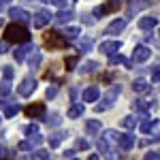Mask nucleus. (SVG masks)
I'll use <instances>...</instances> for the list:
<instances>
[{
    "instance_id": "2",
    "label": "nucleus",
    "mask_w": 160,
    "mask_h": 160,
    "mask_svg": "<svg viewBox=\"0 0 160 160\" xmlns=\"http://www.w3.org/2000/svg\"><path fill=\"white\" fill-rule=\"evenodd\" d=\"M120 92H122V88H120V86H113L109 92L100 98V102L94 107V111H96V113H105V111H109L111 107L115 105V100H118V96H120Z\"/></svg>"
},
{
    "instance_id": "19",
    "label": "nucleus",
    "mask_w": 160,
    "mask_h": 160,
    "mask_svg": "<svg viewBox=\"0 0 160 160\" xmlns=\"http://www.w3.org/2000/svg\"><path fill=\"white\" fill-rule=\"evenodd\" d=\"M66 115H68L71 120H75V118H81V115H83V105H81V102H75V105H71V107H68V111H66Z\"/></svg>"
},
{
    "instance_id": "26",
    "label": "nucleus",
    "mask_w": 160,
    "mask_h": 160,
    "mask_svg": "<svg viewBox=\"0 0 160 160\" xmlns=\"http://www.w3.org/2000/svg\"><path fill=\"white\" fill-rule=\"evenodd\" d=\"M41 60H43V56H41L38 51H34V53H30V68H37L38 64H41Z\"/></svg>"
},
{
    "instance_id": "40",
    "label": "nucleus",
    "mask_w": 160,
    "mask_h": 160,
    "mask_svg": "<svg viewBox=\"0 0 160 160\" xmlns=\"http://www.w3.org/2000/svg\"><path fill=\"white\" fill-rule=\"evenodd\" d=\"M9 51V43L7 41H0V53H7Z\"/></svg>"
},
{
    "instance_id": "29",
    "label": "nucleus",
    "mask_w": 160,
    "mask_h": 160,
    "mask_svg": "<svg viewBox=\"0 0 160 160\" xmlns=\"http://www.w3.org/2000/svg\"><path fill=\"white\" fill-rule=\"evenodd\" d=\"M9 94H11V81L4 79V81L0 83V96H9Z\"/></svg>"
},
{
    "instance_id": "22",
    "label": "nucleus",
    "mask_w": 160,
    "mask_h": 160,
    "mask_svg": "<svg viewBox=\"0 0 160 160\" xmlns=\"http://www.w3.org/2000/svg\"><path fill=\"white\" fill-rule=\"evenodd\" d=\"M86 130L90 132V135L100 132V122H98V120H88V122H86Z\"/></svg>"
},
{
    "instance_id": "36",
    "label": "nucleus",
    "mask_w": 160,
    "mask_h": 160,
    "mask_svg": "<svg viewBox=\"0 0 160 160\" xmlns=\"http://www.w3.org/2000/svg\"><path fill=\"white\" fill-rule=\"evenodd\" d=\"M158 79H160V66L156 64V66L152 68V81H154V83H158Z\"/></svg>"
},
{
    "instance_id": "11",
    "label": "nucleus",
    "mask_w": 160,
    "mask_h": 160,
    "mask_svg": "<svg viewBox=\"0 0 160 160\" xmlns=\"http://www.w3.org/2000/svg\"><path fill=\"white\" fill-rule=\"evenodd\" d=\"M24 113L28 118H43L45 115V105L43 102H32V105H28L24 109Z\"/></svg>"
},
{
    "instance_id": "1",
    "label": "nucleus",
    "mask_w": 160,
    "mask_h": 160,
    "mask_svg": "<svg viewBox=\"0 0 160 160\" xmlns=\"http://www.w3.org/2000/svg\"><path fill=\"white\" fill-rule=\"evenodd\" d=\"M4 41L7 43H15V45H22V43H30V32L28 28L22 24H9L4 28Z\"/></svg>"
},
{
    "instance_id": "4",
    "label": "nucleus",
    "mask_w": 160,
    "mask_h": 160,
    "mask_svg": "<svg viewBox=\"0 0 160 160\" xmlns=\"http://www.w3.org/2000/svg\"><path fill=\"white\" fill-rule=\"evenodd\" d=\"M9 17H11L15 24H22V26L28 24V22L32 19V15L28 11H24V9H19V7H11V9H9Z\"/></svg>"
},
{
    "instance_id": "37",
    "label": "nucleus",
    "mask_w": 160,
    "mask_h": 160,
    "mask_svg": "<svg viewBox=\"0 0 160 160\" xmlns=\"http://www.w3.org/2000/svg\"><path fill=\"white\" fill-rule=\"evenodd\" d=\"M81 22H83L86 26H94V24H96V19H94V15H83V17H81Z\"/></svg>"
},
{
    "instance_id": "17",
    "label": "nucleus",
    "mask_w": 160,
    "mask_h": 160,
    "mask_svg": "<svg viewBox=\"0 0 160 160\" xmlns=\"http://www.w3.org/2000/svg\"><path fill=\"white\" fill-rule=\"evenodd\" d=\"M132 90H135L137 94H148L152 88H149V83L145 81V79H135V83H132Z\"/></svg>"
},
{
    "instance_id": "39",
    "label": "nucleus",
    "mask_w": 160,
    "mask_h": 160,
    "mask_svg": "<svg viewBox=\"0 0 160 160\" xmlns=\"http://www.w3.org/2000/svg\"><path fill=\"white\" fill-rule=\"evenodd\" d=\"M24 132H26V135H32V132H37V124H28V126L24 128Z\"/></svg>"
},
{
    "instance_id": "15",
    "label": "nucleus",
    "mask_w": 160,
    "mask_h": 160,
    "mask_svg": "<svg viewBox=\"0 0 160 160\" xmlns=\"http://www.w3.org/2000/svg\"><path fill=\"white\" fill-rule=\"evenodd\" d=\"M148 7H152V2H149V0H132V2L128 4V15L139 13L141 9H148Z\"/></svg>"
},
{
    "instance_id": "33",
    "label": "nucleus",
    "mask_w": 160,
    "mask_h": 160,
    "mask_svg": "<svg viewBox=\"0 0 160 160\" xmlns=\"http://www.w3.org/2000/svg\"><path fill=\"white\" fill-rule=\"evenodd\" d=\"M41 2H49V4H56L58 9H66V2L68 0H41Z\"/></svg>"
},
{
    "instance_id": "20",
    "label": "nucleus",
    "mask_w": 160,
    "mask_h": 160,
    "mask_svg": "<svg viewBox=\"0 0 160 160\" xmlns=\"http://www.w3.org/2000/svg\"><path fill=\"white\" fill-rule=\"evenodd\" d=\"M92 47H94V41H92L90 37H86V38H81V41H79V51H81V53L92 51Z\"/></svg>"
},
{
    "instance_id": "10",
    "label": "nucleus",
    "mask_w": 160,
    "mask_h": 160,
    "mask_svg": "<svg viewBox=\"0 0 160 160\" xmlns=\"http://www.w3.org/2000/svg\"><path fill=\"white\" fill-rule=\"evenodd\" d=\"M51 19H53V15H51L49 11H38L37 15L30 19V22H32V26H34V28H45Z\"/></svg>"
},
{
    "instance_id": "45",
    "label": "nucleus",
    "mask_w": 160,
    "mask_h": 160,
    "mask_svg": "<svg viewBox=\"0 0 160 160\" xmlns=\"http://www.w3.org/2000/svg\"><path fill=\"white\" fill-rule=\"evenodd\" d=\"M0 120H2V118H0Z\"/></svg>"
},
{
    "instance_id": "5",
    "label": "nucleus",
    "mask_w": 160,
    "mask_h": 160,
    "mask_svg": "<svg viewBox=\"0 0 160 160\" xmlns=\"http://www.w3.org/2000/svg\"><path fill=\"white\" fill-rule=\"evenodd\" d=\"M34 90H37V79L34 77H26V79H22V83L17 86V94L19 96H30Z\"/></svg>"
},
{
    "instance_id": "44",
    "label": "nucleus",
    "mask_w": 160,
    "mask_h": 160,
    "mask_svg": "<svg viewBox=\"0 0 160 160\" xmlns=\"http://www.w3.org/2000/svg\"><path fill=\"white\" fill-rule=\"evenodd\" d=\"M0 9H2V0H0Z\"/></svg>"
},
{
    "instance_id": "18",
    "label": "nucleus",
    "mask_w": 160,
    "mask_h": 160,
    "mask_svg": "<svg viewBox=\"0 0 160 160\" xmlns=\"http://www.w3.org/2000/svg\"><path fill=\"white\" fill-rule=\"evenodd\" d=\"M118 143H120V148L122 149H130L132 148V143H135V137L132 135H118Z\"/></svg>"
},
{
    "instance_id": "43",
    "label": "nucleus",
    "mask_w": 160,
    "mask_h": 160,
    "mask_svg": "<svg viewBox=\"0 0 160 160\" xmlns=\"http://www.w3.org/2000/svg\"><path fill=\"white\" fill-rule=\"evenodd\" d=\"M90 160H98V156H92V158H90Z\"/></svg>"
},
{
    "instance_id": "14",
    "label": "nucleus",
    "mask_w": 160,
    "mask_h": 160,
    "mask_svg": "<svg viewBox=\"0 0 160 160\" xmlns=\"http://www.w3.org/2000/svg\"><path fill=\"white\" fill-rule=\"evenodd\" d=\"M156 26H158V17H154V15H145V17L139 19V28L141 30H154Z\"/></svg>"
},
{
    "instance_id": "42",
    "label": "nucleus",
    "mask_w": 160,
    "mask_h": 160,
    "mask_svg": "<svg viewBox=\"0 0 160 160\" xmlns=\"http://www.w3.org/2000/svg\"><path fill=\"white\" fill-rule=\"evenodd\" d=\"M145 160H158V154L156 152H149L148 156H145Z\"/></svg>"
},
{
    "instance_id": "21",
    "label": "nucleus",
    "mask_w": 160,
    "mask_h": 160,
    "mask_svg": "<svg viewBox=\"0 0 160 160\" xmlns=\"http://www.w3.org/2000/svg\"><path fill=\"white\" fill-rule=\"evenodd\" d=\"M77 64H79V56H68V58H64V68H66V71H75Z\"/></svg>"
},
{
    "instance_id": "25",
    "label": "nucleus",
    "mask_w": 160,
    "mask_h": 160,
    "mask_svg": "<svg viewBox=\"0 0 160 160\" xmlns=\"http://www.w3.org/2000/svg\"><path fill=\"white\" fill-rule=\"evenodd\" d=\"M19 113V105H7L4 107V118H13Z\"/></svg>"
},
{
    "instance_id": "38",
    "label": "nucleus",
    "mask_w": 160,
    "mask_h": 160,
    "mask_svg": "<svg viewBox=\"0 0 160 160\" xmlns=\"http://www.w3.org/2000/svg\"><path fill=\"white\" fill-rule=\"evenodd\" d=\"M58 94V86H49L47 88V98H53Z\"/></svg>"
},
{
    "instance_id": "27",
    "label": "nucleus",
    "mask_w": 160,
    "mask_h": 160,
    "mask_svg": "<svg viewBox=\"0 0 160 160\" xmlns=\"http://www.w3.org/2000/svg\"><path fill=\"white\" fill-rule=\"evenodd\" d=\"M124 60H126V58H124L122 53H111V56H109V64H111V66H115V64H124Z\"/></svg>"
},
{
    "instance_id": "28",
    "label": "nucleus",
    "mask_w": 160,
    "mask_h": 160,
    "mask_svg": "<svg viewBox=\"0 0 160 160\" xmlns=\"http://www.w3.org/2000/svg\"><path fill=\"white\" fill-rule=\"evenodd\" d=\"M94 68H98V64H96V62H86L79 71H81V75H88V73H92Z\"/></svg>"
},
{
    "instance_id": "12",
    "label": "nucleus",
    "mask_w": 160,
    "mask_h": 160,
    "mask_svg": "<svg viewBox=\"0 0 160 160\" xmlns=\"http://www.w3.org/2000/svg\"><path fill=\"white\" fill-rule=\"evenodd\" d=\"M81 98H83V102H96V100L100 98V90L96 86H90V88H86V90H83Z\"/></svg>"
},
{
    "instance_id": "6",
    "label": "nucleus",
    "mask_w": 160,
    "mask_h": 160,
    "mask_svg": "<svg viewBox=\"0 0 160 160\" xmlns=\"http://www.w3.org/2000/svg\"><path fill=\"white\" fill-rule=\"evenodd\" d=\"M120 7H122L120 0H107L105 4H100V7L94 9V15H98V17H100V15H107V13H115Z\"/></svg>"
},
{
    "instance_id": "8",
    "label": "nucleus",
    "mask_w": 160,
    "mask_h": 160,
    "mask_svg": "<svg viewBox=\"0 0 160 160\" xmlns=\"http://www.w3.org/2000/svg\"><path fill=\"white\" fill-rule=\"evenodd\" d=\"M126 24H128V19L126 17H120V19H113L107 28H105V34L107 37H113V34H120L124 28H126Z\"/></svg>"
},
{
    "instance_id": "31",
    "label": "nucleus",
    "mask_w": 160,
    "mask_h": 160,
    "mask_svg": "<svg viewBox=\"0 0 160 160\" xmlns=\"http://www.w3.org/2000/svg\"><path fill=\"white\" fill-rule=\"evenodd\" d=\"M122 126H124V128H135L137 120L132 118V115H128V118H124V120H122Z\"/></svg>"
},
{
    "instance_id": "24",
    "label": "nucleus",
    "mask_w": 160,
    "mask_h": 160,
    "mask_svg": "<svg viewBox=\"0 0 160 160\" xmlns=\"http://www.w3.org/2000/svg\"><path fill=\"white\" fill-rule=\"evenodd\" d=\"M79 32H81L79 28H75V26H68V28L64 30V34H62V37L66 38V41H71V38H77V37H79Z\"/></svg>"
},
{
    "instance_id": "32",
    "label": "nucleus",
    "mask_w": 160,
    "mask_h": 160,
    "mask_svg": "<svg viewBox=\"0 0 160 160\" xmlns=\"http://www.w3.org/2000/svg\"><path fill=\"white\" fill-rule=\"evenodd\" d=\"M156 126H158V120H154V122H143L141 124V130H143V132H149V130H152V128H156Z\"/></svg>"
},
{
    "instance_id": "3",
    "label": "nucleus",
    "mask_w": 160,
    "mask_h": 160,
    "mask_svg": "<svg viewBox=\"0 0 160 160\" xmlns=\"http://www.w3.org/2000/svg\"><path fill=\"white\" fill-rule=\"evenodd\" d=\"M43 41H45V47H49V49H64L68 45V41L62 37L58 30H47L43 34Z\"/></svg>"
},
{
    "instance_id": "41",
    "label": "nucleus",
    "mask_w": 160,
    "mask_h": 160,
    "mask_svg": "<svg viewBox=\"0 0 160 160\" xmlns=\"http://www.w3.org/2000/svg\"><path fill=\"white\" fill-rule=\"evenodd\" d=\"M43 158H47V152H43V149H41V152L34 154V160H43Z\"/></svg>"
},
{
    "instance_id": "23",
    "label": "nucleus",
    "mask_w": 160,
    "mask_h": 160,
    "mask_svg": "<svg viewBox=\"0 0 160 160\" xmlns=\"http://www.w3.org/2000/svg\"><path fill=\"white\" fill-rule=\"evenodd\" d=\"M132 111H135V113H148L149 105L145 100H135V102H132Z\"/></svg>"
},
{
    "instance_id": "13",
    "label": "nucleus",
    "mask_w": 160,
    "mask_h": 160,
    "mask_svg": "<svg viewBox=\"0 0 160 160\" xmlns=\"http://www.w3.org/2000/svg\"><path fill=\"white\" fill-rule=\"evenodd\" d=\"M120 47H122V43H120V41H102V43H100V51H102V53H107V56L118 53Z\"/></svg>"
},
{
    "instance_id": "35",
    "label": "nucleus",
    "mask_w": 160,
    "mask_h": 160,
    "mask_svg": "<svg viewBox=\"0 0 160 160\" xmlns=\"http://www.w3.org/2000/svg\"><path fill=\"white\" fill-rule=\"evenodd\" d=\"M2 75H4L7 81H11V79H13V68H11V66H2Z\"/></svg>"
},
{
    "instance_id": "16",
    "label": "nucleus",
    "mask_w": 160,
    "mask_h": 160,
    "mask_svg": "<svg viewBox=\"0 0 160 160\" xmlns=\"http://www.w3.org/2000/svg\"><path fill=\"white\" fill-rule=\"evenodd\" d=\"M73 17H75L73 11H68V9H60V11L53 15V19H56L58 24H68V22H71Z\"/></svg>"
},
{
    "instance_id": "9",
    "label": "nucleus",
    "mask_w": 160,
    "mask_h": 160,
    "mask_svg": "<svg viewBox=\"0 0 160 160\" xmlns=\"http://www.w3.org/2000/svg\"><path fill=\"white\" fill-rule=\"evenodd\" d=\"M152 58V49H149L148 45H137L135 51H132V62H148Z\"/></svg>"
},
{
    "instance_id": "34",
    "label": "nucleus",
    "mask_w": 160,
    "mask_h": 160,
    "mask_svg": "<svg viewBox=\"0 0 160 160\" xmlns=\"http://www.w3.org/2000/svg\"><path fill=\"white\" fill-rule=\"evenodd\" d=\"M45 122H47V124H58V122H60V115H58V113L45 115Z\"/></svg>"
},
{
    "instance_id": "7",
    "label": "nucleus",
    "mask_w": 160,
    "mask_h": 160,
    "mask_svg": "<svg viewBox=\"0 0 160 160\" xmlns=\"http://www.w3.org/2000/svg\"><path fill=\"white\" fill-rule=\"evenodd\" d=\"M34 51H37V47H34L32 43H22L17 49L13 51V53H15V62H24L26 58H28L30 53H34Z\"/></svg>"
},
{
    "instance_id": "30",
    "label": "nucleus",
    "mask_w": 160,
    "mask_h": 160,
    "mask_svg": "<svg viewBox=\"0 0 160 160\" xmlns=\"http://www.w3.org/2000/svg\"><path fill=\"white\" fill-rule=\"evenodd\" d=\"M64 132H56V135H51V139H49V145H53V148H56V145H60V141L62 139H64Z\"/></svg>"
}]
</instances>
